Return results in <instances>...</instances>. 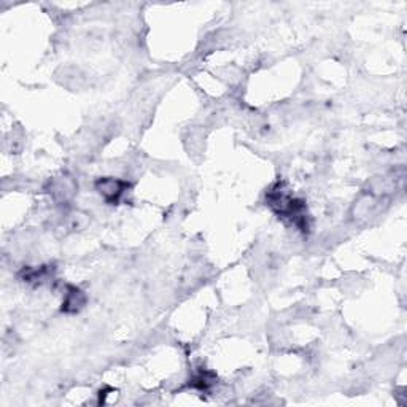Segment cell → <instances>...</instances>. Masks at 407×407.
<instances>
[{
	"mask_svg": "<svg viewBox=\"0 0 407 407\" xmlns=\"http://www.w3.org/2000/svg\"><path fill=\"white\" fill-rule=\"evenodd\" d=\"M94 188L107 204H118L121 201L124 193L131 188V183L121 178L104 177V178L95 180Z\"/></svg>",
	"mask_w": 407,
	"mask_h": 407,
	"instance_id": "6da1fadb",
	"label": "cell"
},
{
	"mask_svg": "<svg viewBox=\"0 0 407 407\" xmlns=\"http://www.w3.org/2000/svg\"><path fill=\"white\" fill-rule=\"evenodd\" d=\"M382 197L372 196L371 193H363L358 199L353 202L352 208H350V218L356 223L369 222V218L377 217L378 212L382 210L381 201Z\"/></svg>",
	"mask_w": 407,
	"mask_h": 407,
	"instance_id": "7a4b0ae2",
	"label": "cell"
},
{
	"mask_svg": "<svg viewBox=\"0 0 407 407\" xmlns=\"http://www.w3.org/2000/svg\"><path fill=\"white\" fill-rule=\"evenodd\" d=\"M77 182L70 175H61L49 180L47 185V191L53 197L56 204H69L77 194Z\"/></svg>",
	"mask_w": 407,
	"mask_h": 407,
	"instance_id": "3957f363",
	"label": "cell"
},
{
	"mask_svg": "<svg viewBox=\"0 0 407 407\" xmlns=\"http://www.w3.org/2000/svg\"><path fill=\"white\" fill-rule=\"evenodd\" d=\"M86 301H88V298L80 290V288L69 285V286H67V290H66L64 301H62L61 310L64 314L75 315V314L80 312V310L84 307V305H86Z\"/></svg>",
	"mask_w": 407,
	"mask_h": 407,
	"instance_id": "277c9868",
	"label": "cell"
},
{
	"mask_svg": "<svg viewBox=\"0 0 407 407\" xmlns=\"http://www.w3.org/2000/svg\"><path fill=\"white\" fill-rule=\"evenodd\" d=\"M217 382H218V377L215 372L207 371V369H199L193 377H191L190 387L201 390V392H208V390L217 385Z\"/></svg>",
	"mask_w": 407,
	"mask_h": 407,
	"instance_id": "5b68a950",
	"label": "cell"
},
{
	"mask_svg": "<svg viewBox=\"0 0 407 407\" xmlns=\"http://www.w3.org/2000/svg\"><path fill=\"white\" fill-rule=\"evenodd\" d=\"M89 224V217L83 212H73L67 215V226L72 231H82Z\"/></svg>",
	"mask_w": 407,
	"mask_h": 407,
	"instance_id": "8992f818",
	"label": "cell"
}]
</instances>
